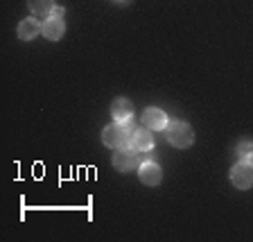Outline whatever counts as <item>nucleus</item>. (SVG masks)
Listing matches in <instances>:
<instances>
[{"instance_id": "nucleus-2", "label": "nucleus", "mask_w": 253, "mask_h": 242, "mask_svg": "<svg viewBox=\"0 0 253 242\" xmlns=\"http://www.w3.org/2000/svg\"><path fill=\"white\" fill-rule=\"evenodd\" d=\"M129 138H131V129L125 125V122H113V125L104 127L102 132V143L111 149H120L129 145Z\"/></svg>"}, {"instance_id": "nucleus-5", "label": "nucleus", "mask_w": 253, "mask_h": 242, "mask_svg": "<svg viewBox=\"0 0 253 242\" xmlns=\"http://www.w3.org/2000/svg\"><path fill=\"white\" fill-rule=\"evenodd\" d=\"M129 143H131V147L138 149V152H147V149H152L154 147L152 129H149V127H145V125L138 127V129H133Z\"/></svg>"}, {"instance_id": "nucleus-9", "label": "nucleus", "mask_w": 253, "mask_h": 242, "mask_svg": "<svg viewBox=\"0 0 253 242\" xmlns=\"http://www.w3.org/2000/svg\"><path fill=\"white\" fill-rule=\"evenodd\" d=\"M63 32H66V25H63V21L57 18V16L45 18V21L41 23V34L45 39H50V41H59V39L63 37Z\"/></svg>"}, {"instance_id": "nucleus-14", "label": "nucleus", "mask_w": 253, "mask_h": 242, "mask_svg": "<svg viewBox=\"0 0 253 242\" xmlns=\"http://www.w3.org/2000/svg\"><path fill=\"white\" fill-rule=\"evenodd\" d=\"M118 2H125V0H118Z\"/></svg>"}, {"instance_id": "nucleus-4", "label": "nucleus", "mask_w": 253, "mask_h": 242, "mask_svg": "<svg viewBox=\"0 0 253 242\" xmlns=\"http://www.w3.org/2000/svg\"><path fill=\"white\" fill-rule=\"evenodd\" d=\"M231 181H233V186L240 188V190L251 188L253 186V163H249V161H240L237 165H233Z\"/></svg>"}, {"instance_id": "nucleus-3", "label": "nucleus", "mask_w": 253, "mask_h": 242, "mask_svg": "<svg viewBox=\"0 0 253 242\" xmlns=\"http://www.w3.org/2000/svg\"><path fill=\"white\" fill-rule=\"evenodd\" d=\"M113 165L120 172H131L133 168H140V158H138V149L133 147H120L113 154Z\"/></svg>"}, {"instance_id": "nucleus-7", "label": "nucleus", "mask_w": 253, "mask_h": 242, "mask_svg": "<svg viewBox=\"0 0 253 242\" xmlns=\"http://www.w3.org/2000/svg\"><path fill=\"white\" fill-rule=\"evenodd\" d=\"M138 174H140V181L145 186H158L161 179H163V172H161V168H158L154 161H145V163H140Z\"/></svg>"}, {"instance_id": "nucleus-12", "label": "nucleus", "mask_w": 253, "mask_h": 242, "mask_svg": "<svg viewBox=\"0 0 253 242\" xmlns=\"http://www.w3.org/2000/svg\"><path fill=\"white\" fill-rule=\"evenodd\" d=\"M235 154H237V158H240V161H249V163H253V143L251 141L237 143Z\"/></svg>"}, {"instance_id": "nucleus-11", "label": "nucleus", "mask_w": 253, "mask_h": 242, "mask_svg": "<svg viewBox=\"0 0 253 242\" xmlns=\"http://www.w3.org/2000/svg\"><path fill=\"white\" fill-rule=\"evenodd\" d=\"M27 7L32 9V14L47 16L54 9V0H27Z\"/></svg>"}, {"instance_id": "nucleus-10", "label": "nucleus", "mask_w": 253, "mask_h": 242, "mask_svg": "<svg viewBox=\"0 0 253 242\" xmlns=\"http://www.w3.org/2000/svg\"><path fill=\"white\" fill-rule=\"evenodd\" d=\"M39 30H41V25H39L37 18H23L21 25H18V37L23 41H30V39H34L39 34Z\"/></svg>"}, {"instance_id": "nucleus-1", "label": "nucleus", "mask_w": 253, "mask_h": 242, "mask_svg": "<svg viewBox=\"0 0 253 242\" xmlns=\"http://www.w3.org/2000/svg\"><path fill=\"white\" fill-rule=\"evenodd\" d=\"M165 136H168L169 145H174V147H179V149L190 147L192 141H195V134H192L190 125L181 120H169L168 127H165Z\"/></svg>"}, {"instance_id": "nucleus-13", "label": "nucleus", "mask_w": 253, "mask_h": 242, "mask_svg": "<svg viewBox=\"0 0 253 242\" xmlns=\"http://www.w3.org/2000/svg\"><path fill=\"white\" fill-rule=\"evenodd\" d=\"M52 16H57V18H61V16H63V9H61V7H54V9H52Z\"/></svg>"}, {"instance_id": "nucleus-6", "label": "nucleus", "mask_w": 253, "mask_h": 242, "mask_svg": "<svg viewBox=\"0 0 253 242\" xmlns=\"http://www.w3.org/2000/svg\"><path fill=\"white\" fill-rule=\"evenodd\" d=\"M168 116H165L161 109H156V106H149V109H145V113H142V125L149 127L152 132H158V129H165L168 127Z\"/></svg>"}, {"instance_id": "nucleus-8", "label": "nucleus", "mask_w": 253, "mask_h": 242, "mask_svg": "<svg viewBox=\"0 0 253 242\" xmlns=\"http://www.w3.org/2000/svg\"><path fill=\"white\" fill-rule=\"evenodd\" d=\"M111 116L116 122H131V116H133V104L126 97H118L113 100L111 104Z\"/></svg>"}]
</instances>
